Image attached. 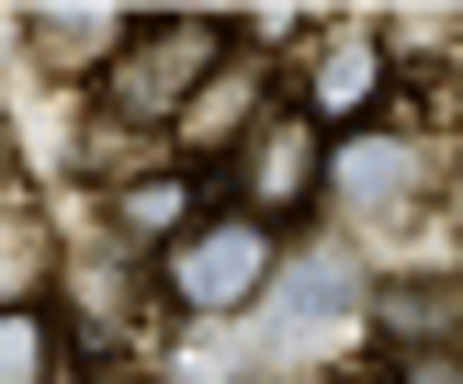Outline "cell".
I'll return each mask as SVG.
<instances>
[{
	"label": "cell",
	"instance_id": "8fae6325",
	"mask_svg": "<svg viewBox=\"0 0 463 384\" xmlns=\"http://www.w3.org/2000/svg\"><path fill=\"white\" fill-rule=\"evenodd\" d=\"M396 384H463V351H441V339H407Z\"/></svg>",
	"mask_w": 463,
	"mask_h": 384
},
{
	"label": "cell",
	"instance_id": "5b68a950",
	"mask_svg": "<svg viewBox=\"0 0 463 384\" xmlns=\"http://www.w3.org/2000/svg\"><path fill=\"white\" fill-rule=\"evenodd\" d=\"M271 339H351V316H362V271H351V248H306V260H283L271 271Z\"/></svg>",
	"mask_w": 463,
	"mask_h": 384
},
{
	"label": "cell",
	"instance_id": "30bf717a",
	"mask_svg": "<svg viewBox=\"0 0 463 384\" xmlns=\"http://www.w3.org/2000/svg\"><path fill=\"white\" fill-rule=\"evenodd\" d=\"M34 283H45V238L34 226H0V316L34 305Z\"/></svg>",
	"mask_w": 463,
	"mask_h": 384
},
{
	"label": "cell",
	"instance_id": "52a82bcc",
	"mask_svg": "<svg viewBox=\"0 0 463 384\" xmlns=\"http://www.w3.org/2000/svg\"><path fill=\"white\" fill-rule=\"evenodd\" d=\"M23 34L45 45V68H57V80H80L90 57L113 68V45H125V23H102V12H34V23H23Z\"/></svg>",
	"mask_w": 463,
	"mask_h": 384
},
{
	"label": "cell",
	"instance_id": "7c38bea8",
	"mask_svg": "<svg viewBox=\"0 0 463 384\" xmlns=\"http://www.w3.org/2000/svg\"><path fill=\"white\" fill-rule=\"evenodd\" d=\"M80 384H147V373H113V361H102V373H80Z\"/></svg>",
	"mask_w": 463,
	"mask_h": 384
},
{
	"label": "cell",
	"instance_id": "8992f818",
	"mask_svg": "<svg viewBox=\"0 0 463 384\" xmlns=\"http://www.w3.org/2000/svg\"><path fill=\"white\" fill-rule=\"evenodd\" d=\"M384 90H396V57H384V34H339L328 57H317V80H306V125L328 136V125H351V113H373Z\"/></svg>",
	"mask_w": 463,
	"mask_h": 384
},
{
	"label": "cell",
	"instance_id": "ba28073f",
	"mask_svg": "<svg viewBox=\"0 0 463 384\" xmlns=\"http://www.w3.org/2000/svg\"><path fill=\"white\" fill-rule=\"evenodd\" d=\"M193 192H203L193 170H158V181H136V192L113 203V215H125L136 238H158V248H170V238H181V215H193Z\"/></svg>",
	"mask_w": 463,
	"mask_h": 384
},
{
	"label": "cell",
	"instance_id": "6da1fadb",
	"mask_svg": "<svg viewBox=\"0 0 463 384\" xmlns=\"http://www.w3.org/2000/svg\"><path fill=\"white\" fill-rule=\"evenodd\" d=\"M226 45H238V23H181V12L125 23V45H113V68H102V113L136 125V136H170L181 113H193V90L226 68Z\"/></svg>",
	"mask_w": 463,
	"mask_h": 384
},
{
	"label": "cell",
	"instance_id": "7a4b0ae2",
	"mask_svg": "<svg viewBox=\"0 0 463 384\" xmlns=\"http://www.w3.org/2000/svg\"><path fill=\"white\" fill-rule=\"evenodd\" d=\"M271 271H283V226H260L249 203L193 215L170 248H158V283H170V305H193V316H238V305H260Z\"/></svg>",
	"mask_w": 463,
	"mask_h": 384
},
{
	"label": "cell",
	"instance_id": "9c48e42d",
	"mask_svg": "<svg viewBox=\"0 0 463 384\" xmlns=\"http://www.w3.org/2000/svg\"><path fill=\"white\" fill-rule=\"evenodd\" d=\"M45 373H57V316L12 305V316H0V384H45Z\"/></svg>",
	"mask_w": 463,
	"mask_h": 384
},
{
	"label": "cell",
	"instance_id": "277c9868",
	"mask_svg": "<svg viewBox=\"0 0 463 384\" xmlns=\"http://www.w3.org/2000/svg\"><path fill=\"white\" fill-rule=\"evenodd\" d=\"M226 170H238L249 215H260V226H283L294 203H317V192H328V136H317L306 113H283V125H260V136H249V158H226Z\"/></svg>",
	"mask_w": 463,
	"mask_h": 384
},
{
	"label": "cell",
	"instance_id": "3957f363",
	"mask_svg": "<svg viewBox=\"0 0 463 384\" xmlns=\"http://www.w3.org/2000/svg\"><path fill=\"white\" fill-rule=\"evenodd\" d=\"M271 125V68H260V45H226V68H215V80H203L193 90V113H181V125H170V147H181V170H226V158H249V136H260Z\"/></svg>",
	"mask_w": 463,
	"mask_h": 384
}]
</instances>
